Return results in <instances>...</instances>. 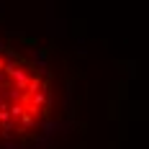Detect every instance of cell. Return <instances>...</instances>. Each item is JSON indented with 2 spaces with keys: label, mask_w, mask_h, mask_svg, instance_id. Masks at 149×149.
I'll use <instances>...</instances> for the list:
<instances>
[{
  "label": "cell",
  "mask_w": 149,
  "mask_h": 149,
  "mask_svg": "<svg viewBox=\"0 0 149 149\" xmlns=\"http://www.w3.org/2000/svg\"><path fill=\"white\" fill-rule=\"evenodd\" d=\"M57 121V90L44 64L0 44V149L39 144Z\"/></svg>",
  "instance_id": "obj_1"
}]
</instances>
